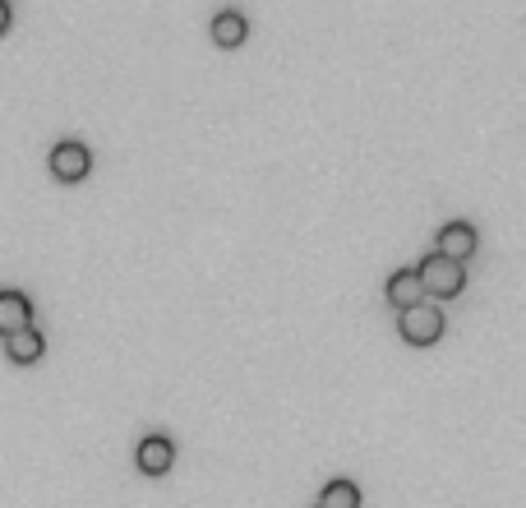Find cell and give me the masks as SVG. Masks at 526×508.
<instances>
[{
	"label": "cell",
	"instance_id": "6da1fadb",
	"mask_svg": "<svg viewBox=\"0 0 526 508\" xmlns=\"http://www.w3.org/2000/svg\"><path fill=\"white\" fill-rule=\"evenodd\" d=\"M416 282L425 296H462V287H467V264H457V259H443L439 250H430L425 259H420L416 268Z\"/></svg>",
	"mask_w": 526,
	"mask_h": 508
},
{
	"label": "cell",
	"instance_id": "7a4b0ae2",
	"mask_svg": "<svg viewBox=\"0 0 526 508\" xmlns=\"http://www.w3.org/2000/svg\"><path fill=\"white\" fill-rule=\"evenodd\" d=\"M397 333L411 342V347H434L443 338V310L434 301H420L411 310L397 315Z\"/></svg>",
	"mask_w": 526,
	"mask_h": 508
},
{
	"label": "cell",
	"instance_id": "3957f363",
	"mask_svg": "<svg viewBox=\"0 0 526 508\" xmlns=\"http://www.w3.org/2000/svg\"><path fill=\"white\" fill-rule=\"evenodd\" d=\"M47 167H51V176H56V181L79 185V181L88 176V171H93V148L79 144V139H60V144L51 148Z\"/></svg>",
	"mask_w": 526,
	"mask_h": 508
},
{
	"label": "cell",
	"instance_id": "277c9868",
	"mask_svg": "<svg viewBox=\"0 0 526 508\" xmlns=\"http://www.w3.org/2000/svg\"><path fill=\"white\" fill-rule=\"evenodd\" d=\"M171 462H176V444H171V435H144L139 444H134V467L144 476H167Z\"/></svg>",
	"mask_w": 526,
	"mask_h": 508
},
{
	"label": "cell",
	"instance_id": "5b68a950",
	"mask_svg": "<svg viewBox=\"0 0 526 508\" xmlns=\"http://www.w3.org/2000/svg\"><path fill=\"white\" fill-rule=\"evenodd\" d=\"M476 245H480V231L471 227V222H443L439 227V241H434V250L443 254V259H457V264H467L471 254H476Z\"/></svg>",
	"mask_w": 526,
	"mask_h": 508
},
{
	"label": "cell",
	"instance_id": "8992f818",
	"mask_svg": "<svg viewBox=\"0 0 526 508\" xmlns=\"http://www.w3.org/2000/svg\"><path fill=\"white\" fill-rule=\"evenodd\" d=\"M24 328H33V301H28L24 291L5 287V291H0V338L24 333Z\"/></svg>",
	"mask_w": 526,
	"mask_h": 508
},
{
	"label": "cell",
	"instance_id": "52a82bcc",
	"mask_svg": "<svg viewBox=\"0 0 526 508\" xmlns=\"http://www.w3.org/2000/svg\"><path fill=\"white\" fill-rule=\"evenodd\" d=\"M383 296H388V305H393L397 315L425 301V291H420V282H416V273H411V268H397V273H388V287H383Z\"/></svg>",
	"mask_w": 526,
	"mask_h": 508
},
{
	"label": "cell",
	"instance_id": "ba28073f",
	"mask_svg": "<svg viewBox=\"0 0 526 508\" xmlns=\"http://www.w3.org/2000/svg\"><path fill=\"white\" fill-rule=\"evenodd\" d=\"M245 37H250V19H245L240 10H217L213 14V42L217 47L231 51V47H240Z\"/></svg>",
	"mask_w": 526,
	"mask_h": 508
},
{
	"label": "cell",
	"instance_id": "9c48e42d",
	"mask_svg": "<svg viewBox=\"0 0 526 508\" xmlns=\"http://www.w3.org/2000/svg\"><path fill=\"white\" fill-rule=\"evenodd\" d=\"M42 351H47V338H42L37 328H24V333H10V338H5V356H10L14 365L42 361Z\"/></svg>",
	"mask_w": 526,
	"mask_h": 508
},
{
	"label": "cell",
	"instance_id": "30bf717a",
	"mask_svg": "<svg viewBox=\"0 0 526 508\" xmlns=\"http://www.w3.org/2000/svg\"><path fill=\"white\" fill-rule=\"evenodd\" d=\"M319 508H360V485L351 476H333L319 490Z\"/></svg>",
	"mask_w": 526,
	"mask_h": 508
},
{
	"label": "cell",
	"instance_id": "8fae6325",
	"mask_svg": "<svg viewBox=\"0 0 526 508\" xmlns=\"http://www.w3.org/2000/svg\"><path fill=\"white\" fill-rule=\"evenodd\" d=\"M5 28H10V5L0 0V37H5Z\"/></svg>",
	"mask_w": 526,
	"mask_h": 508
},
{
	"label": "cell",
	"instance_id": "7c38bea8",
	"mask_svg": "<svg viewBox=\"0 0 526 508\" xmlns=\"http://www.w3.org/2000/svg\"><path fill=\"white\" fill-rule=\"evenodd\" d=\"M314 508H319V504H314Z\"/></svg>",
	"mask_w": 526,
	"mask_h": 508
}]
</instances>
